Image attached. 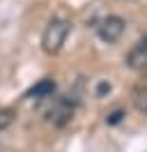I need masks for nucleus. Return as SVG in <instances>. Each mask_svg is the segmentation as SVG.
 Segmentation results:
<instances>
[{
	"mask_svg": "<svg viewBox=\"0 0 147 152\" xmlns=\"http://www.w3.org/2000/svg\"><path fill=\"white\" fill-rule=\"evenodd\" d=\"M71 32V23L64 19H53L44 30V37H41V46H44L46 53H57L60 48L64 46V42Z\"/></svg>",
	"mask_w": 147,
	"mask_h": 152,
	"instance_id": "nucleus-1",
	"label": "nucleus"
},
{
	"mask_svg": "<svg viewBox=\"0 0 147 152\" xmlns=\"http://www.w3.org/2000/svg\"><path fill=\"white\" fill-rule=\"evenodd\" d=\"M99 39L101 42H106V44H113V42H117L122 37V32H124V19H119V16H106V19L99 23Z\"/></svg>",
	"mask_w": 147,
	"mask_h": 152,
	"instance_id": "nucleus-2",
	"label": "nucleus"
},
{
	"mask_svg": "<svg viewBox=\"0 0 147 152\" xmlns=\"http://www.w3.org/2000/svg\"><path fill=\"white\" fill-rule=\"evenodd\" d=\"M127 65L131 69H145L147 67V37L133 44V48L127 56Z\"/></svg>",
	"mask_w": 147,
	"mask_h": 152,
	"instance_id": "nucleus-3",
	"label": "nucleus"
},
{
	"mask_svg": "<svg viewBox=\"0 0 147 152\" xmlns=\"http://www.w3.org/2000/svg\"><path fill=\"white\" fill-rule=\"evenodd\" d=\"M71 115H74V102H69V99H60V102L51 108L48 118H51V122H53V124L62 127L64 122H69Z\"/></svg>",
	"mask_w": 147,
	"mask_h": 152,
	"instance_id": "nucleus-4",
	"label": "nucleus"
},
{
	"mask_svg": "<svg viewBox=\"0 0 147 152\" xmlns=\"http://www.w3.org/2000/svg\"><path fill=\"white\" fill-rule=\"evenodd\" d=\"M131 104L140 115L147 118V86H136L131 90Z\"/></svg>",
	"mask_w": 147,
	"mask_h": 152,
	"instance_id": "nucleus-5",
	"label": "nucleus"
},
{
	"mask_svg": "<svg viewBox=\"0 0 147 152\" xmlns=\"http://www.w3.org/2000/svg\"><path fill=\"white\" fill-rule=\"evenodd\" d=\"M53 90H55V81L44 78V81H39V83L28 92V97H32V99H44V97L53 95Z\"/></svg>",
	"mask_w": 147,
	"mask_h": 152,
	"instance_id": "nucleus-6",
	"label": "nucleus"
},
{
	"mask_svg": "<svg viewBox=\"0 0 147 152\" xmlns=\"http://www.w3.org/2000/svg\"><path fill=\"white\" fill-rule=\"evenodd\" d=\"M14 120H16V111L14 108H0V132H5Z\"/></svg>",
	"mask_w": 147,
	"mask_h": 152,
	"instance_id": "nucleus-7",
	"label": "nucleus"
},
{
	"mask_svg": "<svg viewBox=\"0 0 147 152\" xmlns=\"http://www.w3.org/2000/svg\"><path fill=\"white\" fill-rule=\"evenodd\" d=\"M119 120H122V111H115V113H110L108 118H106V122H110V124L119 122Z\"/></svg>",
	"mask_w": 147,
	"mask_h": 152,
	"instance_id": "nucleus-8",
	"label": "nucleus"
}]
</instances>
